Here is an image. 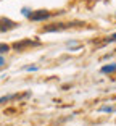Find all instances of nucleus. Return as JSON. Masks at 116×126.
<instances>
[{"label":"nucleus","mask_w":116,"mask_h":126,"mask_svg":"<svg viewBox=\"0 0 116 126\" xmlns=\"http://www.w3.org/2000/svg\"><path fill=\"white\" fill-rule=\"evenodd\" d=\"M76 24H81V23H53V24H47L44 26V32H58V31H64L69 29V28L76 26Z\"/></svg>","instance_id":"1"},{"label":"nucleus","mask_w":116,"mask_h":126,"mask_svg":"<svg viewBox=\"0 0 116 126\" xmlns=\"http://www.w3.org/2000/svg\"><path fill=\"white\" fill-rule=\"evenodd\" d=\"M56 13L55 11H47V10H37V11H32L29 16L31 21H45V19H50L52 16H55Z\"/></svg>","instance_id":"2"},{"label":"nucleus","mask_w":116,"mask_h":126,"mask_svg":"<svg viewBox=\"0 0 116 126\" xmlns=\"http://www.w3.org/2000/svg\"><path fill=\"white\" fill-rule=\"evenodd\" d=\"M16 26H18L16 21H11L8 18H0V32H7L10 29H15Z\"/></svg>","instance_id":"3"},{"label":"nucleus","mask_w":116,"mask_h":126,"mask_svg":"<svg viewBox=\"0 0 116 126\" xmlns=\"http://www.w3.org/2000/svg\"><path fill=\"white\" fill-rule=\"evenodd\" d=\"M37 44H39L37 41H27V39H24V41L15 42V44H13V48H15V50H18V52H21L23 48L31 47V45H37Z\"/></svg>","instance_id":"4"},{"label":"nucleus","mask_w":116,"mask_h":126,"mask_svg":"<svg viewBox=\"0 0 116 126\" xmlns=\"http://www.w3.org/2000/svg\"><path fill=\"white\" fill-rule=\"evenodd\" d=\"M116 71V63L115 65H105V66H102V73H113Z\"/></svg>","instance_id":"5"},{"label":"nucleus","mask_w":116,"mask_h":126,"mask_svg":"<svg viewBox=\"0 0 116 126\" xmlns=\"http://www.w3.org/2000/svg\"><path fill=\"white\" fill-rule=\"evenodd\" d=\"M13 99H16V95H5V97H0V105L7 104L8 100H13Z\"/></svg>","instance_id":"6"},{"label":"nucleus","mask_w":116,"mask_h":126,"mask_svg":"<svg viewBox=\"0 0 116 126\" xmlns=\"http://www.w3.org/2000/svg\"><path fill=\"white\" fill-rule=\"evenodd\" d=\"M10 52V45L8 44H0V55H3V53Z\"/></svg>","instance_id":"7"},{"label":"nucleus","mask_w":116,"mask_h":126,"mask_svg":"<svg viewBox=\"0 0 116 126\" xmlns=\"http://www.w3.org/2000/svg\"><path fill=\"white\" fill-rule=\"evenodd\" d=\"M115 41H116V32H115V34H111L108 39H105V44H108V42H115Z\"/></svg>","instance_id":"8"},{"label":"nucleus","mask_w":116,"mask_h":126,"mask_svg":"<svg viewBox=\"0 0 116 126\" xmlns=\"http://www.w3.org/2000/svg\"><path fill=\"white\" fill-rule=\"evenodd\" d=\"M31 13H32V11H31L29 8H23V15L26 16V18H29V16H31Z\"/></svg>","instance_id":"9"},{"label":"nucleus","mask_w":116,"mask_h":126,"mask_svg":"<svg viewBox=\"0 0 116 126\" xmlns=\"http://www.w3.org/2000/svg\"><path fill=\"white\" fill-rule=\"evenodd\" d=\"M24 70H27V71H36V70H37V66H24Z\"/></svg>","instance_id":"10"},{"label":"nucleus","mask_w":116,"mask_h":126,"mask_svg":"<svg viewBox=\"0 0 116 126\" xmlns=\"http://www.w3.org/2000/svg\"><path fill=\"white\" fill-rule=\"evenodd\" d=\"M5 65V58H3V55H0V68Z\"/></svg>","instance_id":"11"},{"label":"nucleus","mask_w":116,"mask_h":126,"mask_svg":"<svg viewBox=\"0 0 116 126\" xmlns=\"http://www.w3.org/2000/svg\"><path fill=\"white\" fill-rule=\"evenodd\" d=\"M102 110H103V111H113V108L111 107H103Z\"/></svg>","instance_id":"12"}]
</instances>
